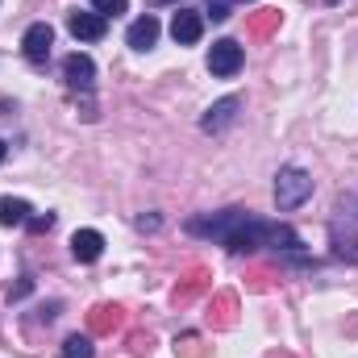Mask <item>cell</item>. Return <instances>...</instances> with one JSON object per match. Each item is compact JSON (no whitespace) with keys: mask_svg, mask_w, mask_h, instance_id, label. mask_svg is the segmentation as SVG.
I'll return each mask as SVG.
<instances>
[{"mask_svg":"<svg viewBox=\"0 0 358 358\" xmlns=\"http://www.w3.org/2000/svg\"><path fill=\"white\" fill-rule=\"evenodd\" d=\"M329 238H334V250L342 259L358 263V196H342L338 200L334 221H329Z\"/></svg>","mask_w":358,"mask_h":358,"instance_id":"obj_1","label":"cell"},{"mask_svg":"<svg viewBox=\"0 0 358 358\" xmlns=\"http://www.w3.org/2000/svg\"><path fill=\"white\" fill-rule=\"evenodd\" d=\"M308 196H313V176H308L304 167H283V171L275 176V204H279L283 213L300 208Z\"/></svg>","mask_w":358,"mask_h":358,"instance_id":"obj_2","label":"cell"},{"mask_svg":"<svg viewBox=\"0 0 358 358\" xmlns=\"http://www.w3.org/2000/svg\"><path fill=\"white\" fill-rule=\"evenodd\" d=\"M208 71H213L217 80H229V76H238V71H242V46H238L234 38H221V42H213V50H208Z\"/></svg>","mask_w":358,"mask_h":358,"instance_id":"obj_3","label":"cell"},{"mask_svg":"<svg viewBox=\"0 0 358 358\" xmlns=\"http://www.w3.org/2000/svg\"><path fill=\"white\" fill-rule=\"evenodd\" d=\"M21 46H25V59H29L34 67H42V63L50 59V46H55V29H50L46 21H38V25H29V29H25Z\"/></svg>","mask_w":358,"mask_h":358,"instance_id":"obj_4","label":"cell"},{"mask_svg":"<svg viewBox=\"0 0 358 358\" xmlns=\"http://www.w3.org/2000/svg\"><path fill=\"white\" fill-rule=\"evenodd\" d=\"M125 325V308L121 304H96L88 313V334L92 338H108Z\"/></svg>","mask_w":358,"mask_h":358,"instance_id":"obj_5","label":"cell"},{"mask_svg":"<svg viewBox=\"0 0 358 358\" xmlns=\"http://www.w3.org/2000/svg\"><path fill=\"white\" fill-rule=\"evenodd\" d=\"M208 283H213V271L208 267H187L183 271V279L176 283V292H171V304H192Z\"/></svg>","mask_w":358,"mask_h":358,"instance_id":"obj_6","label":"cell"},{"mask_svg":"<svg viewBox=\"0 0 358 358\" xmlns=\"http://www.w3.org/2000/svg\"><path fill=\"white\" fill-rule=\"evenodd\" d=\"M238 108H242V100H238V96L217 100V104L200 117V129H204V134H221V129H229V125H234V117H238Z\"/></svg>","mask_w":358,"mask_h":358,"instance_id":"obj_7","label":"cell"},{"mask_svg":"<svg viewBox=\"0 0 358 358\" xmlns=\"http://www.w3.org/2000/svg\"><path fill=\"white\" fill-rule=\"evenodd\" d=\"M67 29H71V38H80V42H100L104 38V17L100 13H67Z\"/></svg>","mask_w":358,"mask_h":358,"instance_id":"obj_8","label":"cell"},{"mask_svg":"<svg viewBox=\"0 0 358 358\" xmlns=\"http://www.w3.org/2000/svg\"><path fill=\"white\" fill-rule=\"evenodd\" d=\"M63 80H67L71 88L88 92L92 84H96V63H92L88 55H80V50H76V55H67V59H63Z\"/></svg>","mask_w":358,"mask_h":358,"instance_id":"obj_9","label":"cell"},{"mask_svg":"<svg viewBox=\"0 0 358 358\" xmlns=\"http://www.w3.org/2000/svg\"><path fill=\"white\" fill-rule=\"evenodd\" d=\"M200 34H204V17H200V13H192V8H179L176 17H171V38H176L179 46H192V42H200Z\"/></svg>","mask_w":358,"mask_h":358,"instance_id":"obj_10","label":"cell"},{"mask_svg":"<svg viewBox=\"0 0 358 358\" xmlns=\"http://www.w3.org/2000/svg\"><path fill=\"white\" fill-rule=\"evenodd\" d=\"M208 325H213V329H234V325H238V296H234V292H221V296L208 304Z\"/></svg>","mask_w":358,"mask_h":358,"instance_id":"obj_11","label":"cell"},{"mask_svg":"<svg viewBox=\"0 0 358 358\" xmlns=\"http://www.w3.org/2000/svg\"><path fill=\"white\" fill-rule=\"evenodd\" d=\"M125 42L134 46V50H150L155 42H159V21L146 13V17H138L134 25H129V34H125Z\"/></svg>","mask_w":358,"mask_h":358,"instance_id":"obj_12","label":"cell"},{"mask_svg":"<svg viewBox=\"0 0 358 358\" xmlns=\"http://www.w3.org/2000/svg\"><path fill=\"white\" fill-rule=\"evenodd\" d=\"M71 255H76L80 263H96V259L104 255V238H100L96 229H80V234L71 238Z\"/></svg>","mask_w":358,"mask_h":358,"instance_id":"obj_13","label":"cell"},{"mask_svg":"<svg viewBox=\"0 0 358 358\" xmlns=\"http://www.w3.org/2000/svg\"><path fill=\"white\" fill-rule=\"evenodd\" d=\"M279 21H283L279 8H263V13H255V17L246 21V34H250V38H271V34L279 29Z\"/></svg>","mask_w":358,"mask_h":358,"instance_id":"obj_14","label":"cell"},{"mask_svg":"<svg viewBox=\"0 0 358 358\" xmlns=\"http://www.w3.org/2000/svg\"><path fill=\"white\" fill-rule=\"evenodd\" d=\"M0 221H4L8 229H13V225H25V221H29V204H25V200L4 196V200H0Z\"/></svg>","mask_w":358,"mask_h":358,"instance_id":"obj_15","label":"cell"},{"mask_svg":"<svg viewBox=\"0 0 358 358\" xmlns=\"http://www.w3.org/2000/svg\"><path fill=\"white\" fill-rule=\"evenodd\" d=\"M92 355H96V346H92L88 334H71L63 342V358H92Z\"/></svg>","mask_w":358,"mask_h":358,"instance_id":"obj_16","label":"cell"},{"mask_svg":"<svg viewBox=\"0 0 358 358\" xmlns=\"http://www.w3.org/2000/svg\"><path fill=\"white\" fill-rule=\"evenodd\" d=\"M176 355L179 358H208V350H204V342L196 334H183V338H176Z\"/></svg>","mask_w":358,"mask_h":358,"instance_id":"obj_17","label":"cell"},{"mask_svg":"<svg viewBox=\"0 0 358 358\" xmlns=\"http://www.w3.org/2000/svg\"><path fill=\"white\" fill-rule=\"evenodd\" d=\"M92 8H96L100 17H121V13L129 8V0H92Z\"/></svg>","mask_w":358,"mask_h":358,"instance_id":"obj_18","label":"cell"},{"mask_svg":"<svg viewBox=\"0 0 358 358\" xmlns=\"http://www.w3.org/2000/svg\"><path fill=\"white\" fill-rule=\"evenodd\" d=\"M204 17H213V21H229V0H208V13Z\"/></svg>","mask_w":358,"mask_h":358,"instance_id":"obj_19","label":"cell"},{"mask_svg":"<svg viewBox=\"0 0 358 358\" xmlns=\"http://www.w3.org/2000/svg\"><path fill=\"white\" fill-rule=\"evenodd\" d=\"M25 225H29V229H34V234H46V229H50V225H55V213H46V217H29V221H25Z\"/></svg>","mask_w":358,"mask_h":358,"instance_id":"obj_20","label":"cell"},{"mask_svg":"<svg viewBox=\"0 0 358 358\" xmlns=\"http://www.w3.org/2000/svg\"><path fill=\"white\" fill-rule=\"evenodd\" d=\"M129 350H134V355L150 350V334H134V338H129Z\"/></svg>","mask_w":358,"mask_h":358,"instance_id":"obj_21","label":"cell"},{"mask_svg":"<svg viewBox=\"0 0 358 358\" xmlns=\"http://www.w3.org/2000/svg\"><path fill=\"white\" fill-rule=\"evenodd\" d=\"M29 287H34V279L25 275V279H21V283H17L13 292H8V300H21V296H29Z\"/></svg>","mask_w":358,"mask_h":358,"instance_id":"obj_22","label":"cell"},{"mask_svg":"<svg viewBox=\"0 0 358 358\" xmlns=\"http://www.w3.org/2000/svg\"><path fill=\"white\" fill-rule=\"evenodd\" d=\"M159 225H163L159 217H138V229H159Z\"/></svg>","mask_w":358,"mask_h":358,"instance_id":"obj_23","label":"cell"},{"mask_svg":"<svg viewBox=\"0 0 358 358\" xmlns=\"http://www.w3.org/2000/svg\"><path fill=\"white\" fill-rule=\"evenodd\" d=\"M267 358H292V355H287V350H271Z\"/></svg>","mask_w":358,"mask_h":358,"instance_id":"obj_24","label":"cell"},{"mask_svg":"<svg viewBox=\"0 0 358 358\" xmlns=\"http://www.w3.org/2000/svg\"><path fill=\"white\" fill-rule=\"evenodd\" d=\"M4 150H8V146H4V142H0V163H4Z\"/></svg>","mask_w":358,"mask_h":358,"instance_id":"obj_25","label":"cell"},{"mask_svg":"<svg viewBox=\"0 0 358 358\" xmlns=\"http://www.w3.org/2000/svg\"><path fill=\"white\" fill-rule=\"evenodd\" d=\"M155 4H163V0H155Z\"/></svg>","mask_w":358,"mask_h":358,"instance_id":"obj_26","label":"cell"},{"mask_svg":"<svg viewBox=\"0 0 358 358\" xmlns=\"http://www.w3.org/2000/svg\"><path fill=\"white\" fill-rule=\"evenodd\" d=\"M329 4H334V0H329Z\"/></svg>","mask_w":358,"mask_h":358,"instance_id":"obj_27","label":"cell"}]
</instances>
